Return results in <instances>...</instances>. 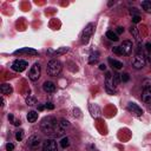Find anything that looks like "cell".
I'll return each instance as SVG.
<instances>
[{
	"instance_id": "cell-27",
	"label": "cell",
	"mask_w": 151,
	"mask_h": 151,
	"mask_svg": "<svg viewBox=\"0 0 151 151\" xmlns=\"http://www.w3.org/2000/svg\"><path fill=\"white\" fill-rule=\"evenodd\" d=\"M130 32H131V34H134V37H135V38H137V37H138L137 27H135V26H132V27L130 28Z\"/></svg>"
},
{
	"instance_id": "cell-13",
	"label": "cell",
	"mask_w": 151,
	"mask_h": 151,
	"mask_svg": "<svg viewBox=\"0 0 151 151\" xmlns=\"http://www.w3.org/2000/svg\"><path fill=\"white\" fill-rule=\"evenodd\" d=\"M21 53H28V54H32V55H37V54H38V52H37L35 50L28 48V47H24V48H21V50H17V51L14 52V54H21Z\"/></svg>"
},
{
	"instance_id": "cell-21",
	"label": "cell",
	"mask_w": 151,
	"mask_h": 151,
	"mask_svg": "<svg viewBox=\"0 0 151 151\" xmlns=\"http://www.w3.org/2000/svg\"><path fill=\"white\" fill-rule=\"evenodd\" d=\"M59 126H60V129L63 130V131H66V129L70 126V123H69V121H66V119H60L59 121Z\"/></svg>"
},
{
	"instance_id": "cell-35",
	"label": "cell",
	"mask_w": 151,
	"mask_h": 151,
	"mask_svg": "<svg viewBox=\"0 0 151 151\" xmlns=\"http://www.w3.org/2000/svg\"><path fill=\"white\" fill-rule=\"evenodd\" d=\"M45 109V105H39V106H38V110H39V111H43Z\"/></svg>"
},
{
	"instance_id": "cell-22",
	"label": "cell",
	"mask_w": 151,
	"mask_h": 151,
	"mask_svg": "<svg viewBox=\"0 0 151 151\" xmlns=\"http://www.w3.org/2000/svg\"><path fill=\"white\" fill-rule=\"evenodd\" d=\"M112 79H113V84H115V86H117V85L119 84V82L122 80V78H121V74H118V73L113 74V76H112Z\"/></svg>"
},
{
	"instance_id": "cell-14",
	"label": "cell",
	"mask_w": 151,
	"mask_h": 151,
	"mask_svg": "<svg viewBox=\"0 0 151 151\" xmlns=\"http://www.w3.org/2000/svg\"><path fill=\"white\" fill-rule=\"evenodd\" d=\"M43 89H44L45 92L52 93V92H54V90H55V85H54L52 82H45L44 85H43Z\"/></svg>"
},
{
	"instance_id": "cell-33",
	"label": "cell",
	"mask_w": 151,
	"mask_h": 151,
	"mask_svg": "<svg viewBox=\"0 0 151 151\" xmlns=\"http://www.w3.org/2000/svg\"><path fill=\"white\" fill-rule=\"evenodd\" d=\"M123 32H124V28H123V27H117V33H118V34H122Z\"/></svg>"
},
{
	"instance_id": "cell-29",
	"label": "cell",
	"mask_w": 151,
	"mask_h": 151,
	"mask_svg": "<svg viewBox=\"0 0 151 151\" xmlns=\"http://www.w3.org/2000/svg\"><path fill=\"white\" fill-rule=\"evenodd\" d=\"M67 51H69L67 47H63V48H60V50H58V51H55V53H57V54H62V53H65V52H67Z\"/></svg>"
},
{
	"instance_id": "cell-3",
	"label": "cell",
	"mask_w": 151,
	"mask_h": 151,
	"mask_svg": "<svg viewBox=\"0 0 151 151\" xmlns=\"http://www.w3.org/2000/svg\"><path fill=\"white\" fill-rule=\"evenodd\" d=\"M146 64V59H145V55L143 54V52H137L134 60H132V66H134L135 69L139 70V69H143Z\"/></svg>"
},
{
	"instance_id": "cell-30",
	"label": "cell",
	"mask_w": 151,
	"mask_h": 151,
	"mask_svg": "<svg viewBox=\"0 0 151 151\" xmlns=\"http://www.w3.org/2000/svg\"><path fill=\"white\" fill-rule=\"evenodd\" d=\"M45 107H46L47 110H53V109H54V105H53L52 103H50V102H48V103H46V104H45Z\"/></svg>"
},
{
	"instance_id": "cell-8",
	"label": "cell",
	"mask_w": 151,
	"mask_h": 151,
	"mask_svg": "<svg viewBox=\"0 0 151 151\" xmlns=\"http://www.w3.org/2000/svg\"><path fill=\"white\" fill-rule=\"evenodd\" d=\"M43 151H58V145L54 139H46L43 144Z\"/></svg>"
},
{
	"instance_id": "cell-15",
	"label": "cell",
	"mask_w": 151,
	"mask_h": 151,
	"mask_svg": "<svg viewBox=\"0 0 151 151\" xmlns=\"http://www.w3.org/2000/svg\"><path fill=\"white\" fill-rule=\"evenodd\" d=\"M12 91H13V89L8 84H3L0 86V92H1V94H11Z\"/></svg>"
},
{
	"instance_id": "cell-25",
	"label": "cell",
	"mask_w": 151,
	"mask_h": 151,
	"mask_svg": "<svg viewBox=\"0 0 151 151\" xmlns=\"http://www.w3.org/2000/svg\"><path fill=\"white\" fill-rule=\"evenodd\" d=\"M26 103H27V105H34L35 104V99L33 98V97H31V96H28L27 98H26Z\"/></svg>"
},
{
	"instance_id": "cell-10",
	"label": "cell",
	"mask_w": 151,
	"mask_h": 151,
	"mask_svg": "<svg viewBox=\"0 0 151 151\" xmlns=\"http://www.w3.org/2000/svg\"><path fill=\"white\" fill-rule=\"evenodd\" d=\"M127 110L130 111V112H132L135 116H137V117H141V116H143V110L137 105V104H135V103H129L127 104Z\"/></svg>"
},
{
	"instance_id": "cell-19",
	"label": "cell",
	"mask_w": 151,
	"mask_h": 151,
	"mask_svg": "<svg viewBox=\"0 0 151 151\" xmlns=\"http://www.w3.org/2000/svg\"><path fill=\"white\" fill-rule=\"evenodd\" d=\"M106 38H109L110 40H113V42H117L119 38H118V35H117V33H115L113 31H107L106 32Z\"/></svg>"
},
{
	"instance_id": "cell-18",
	"label": "cell",
	"mask_w": 151,
	"mask_h": 151,
	"mask_svg": "<svg viewBox=\"0 0 151 151\" xmlns=\"http://www.w3.org/2000/svg\"><path fill=\"white\" fill-rule=\"evenodd\" d=\"M142 8L145 12L151 13V1H149V0H144V1H142Z\"/></svg>"
},
{
	"instance_id": "cell-26",
	"label": "cell",
	"mask_w": 151,
	"mask_h": 151,
	"mask_svg": "<svg viewBox=\"0 0 151 151\" xmlns=\"http://www.w3.org/2000/svg\"><path fill=\"white\" fill-rule=\"evenodd\" d=\"M121 78H122V82H129L130 76H129V73H123V74H121Z\"/></svg>"
},
{
	"instance_id": "cell-20",
	"label": "cell",
	"mask_w": 151,
	"mask_h": 151,
	"mask_svg": "<svg viewBox=\"0 0 151 151\" xmlns=\"http://www.w3.org/2000/svg\"><path fill=\"white\" fill-rule=\"evenodd\" d=\"M98 59H99V53H98V52H94V53H92V54L90 55L89 63H90V64H96V63L98 62Z\"/></svg>"
},
{
	"instance_id": "cell-37",
	"label": "cell",
	"mask_w": 151,
	"mask_h": 151,
	"mask_svg": "<svg viewBox=\"0 0 151 151\" xmlns=\"http://www.w3.org/2000/svg\"><path fill=\"white\" fill-rule=\"evenodd\" d=\"M8 119H11V121H13V119H14V118H13V115H10V116H8Z\"/></svg>"
},
{
	"instance_id": "cell-16",
	"label": "cell",
	"mask_w": 151,
	"mask_h": 151,
	"mask_svg": "<svg viewBox=\"0 0 151 151\" xmlns=\"http://www.w3.org/2000/svg\"><path fill=\"white\" fill-rule=\"evenodd\" d=\"M37 119H38V113L35 111H30L27 113V121L30 123H34Z\"/></svg>"
},
{
	"instance_id": "cell-28",
	"label": "cell",
	"mask_w": 151,
	"mask_h": 151,
	"mask_svg": "<svg viewBox=\"0 0 151 151\" xmlns=\"http://www.w3.org/2000/svg\"><path fill=\"white\" fill-rule=\"evenodd\" d=\"M139 21H141V17H139V15H134V17H132V23L137 24V23H139Z\"/></svg>"
},
{
	"instance_id": "cell-4",
	"label": "cell",
	"mask_w": 151,
	"mask_h": 151,
	"mask_svg": "<svg viewBox=\"0 0 151 151\" xmlns=\"http://www.w3.org/2000/svg\"><path fill=\"white\" fill-rule=\"evenodd\" d=\"M40 76H42V67H40V65L38 64V63H35V64L31 67V70H30V72H28V78H30L32 82H37L38 79L40 78Z\"/></svg>"
},
{
	"instance_id": "cell-17",
	"label": "cell",
	"mask_w": 151,
	"mask_h": 151,
	"mask_svg": "<svg viewBox=\"0 0 151 151\" xmlns=\"http://www.w3.org/2000/svg\"><path fill=\"white\" fill-rule=\"evenodd\" d=\"M109 63L112 65V67H115L116 70H119V69H122L124 65H123V63L122 62H118V60H115V59H112V58H110L109 59Z\"/></svg>"
},
{
	"instance_id": "cell-36",
	"label": "cell",
	"mask_w": 151,
	"mask_h": 151,
	"mask_svg": "<svg viewBox=\"0 0 151 151\" xmlns=\"http://www.w3.org/2000/svg\"><path fill=\"white\" fill-rule=\"evenodd\" d=\"M105 69H106V66H105L104 64H100V65H99V70H105Z\"/></svg>"
},
{
	"instance_id": "cell-5",
	"label": "cell",
	"mask_w": 151,
	"mask_h": 151,
	"mask_svg": "<svg viewBox=\"0 0 151 151\" xmlns=\"http://www.w3.org/2000/svg\"><path fill=\"white\" fill-rule=\"evenodd\" d=\"M93 31H94V25H93V24H89V25L84 28V31H83V33H82V43H83V44L89 43L91 35L93 34Z\"/></svg>"
},
{
	"instance_id": "cell-31",
	"label": "cell",
	"mask_w": 151,
	"mask_h": 151,
	"mask_svg": "<svg viewBox=\"0 0 151 151\" xmlns=\"http://www.w3.org/2000/svg\"><path fill=\"white\" fill-rule=\"evenodd\" d=\"M13 149H14V145H13L12 143H7V144H6V150H7V151H12Z\"/></svg>"
},
{
	"instance_id": "cell-1",
	"label": "cell",
	"mask_w": 151,
	"mask_h": 151,
	"mask_svg": "<svg viewBox=\"0 0 151 151\" xmlns=\"http://www.w3.org/2000/svg\"><path fill=\"white\" fill-rule=\"evenodd\" d=\"M58 123H59V122H57V119H55L54 117L47 116V117H45V118L42 121L40 127H42V130H43L44 134H46V135H53V136H54L57 129H58Z\"/></svg>"
},
{
	"instance_id": "cell-2",
	"label": "cell",
	"mask_w": 151,
	"mask_h": 151,
	"mask_svg": "<svg viewBox=\"0 0 151 151\" xmlns=\"http://www.w3.org/2000/svg\"><path fill=\"white\" fill-rule=\"evenodd\" d=\"M62 69H63V66H62V63L59 60L52 59L47 63L46 71H47V74L51 76V77H57V76L62 72Z\"/></svg>"
},
{
	"instance_id": "cell-9",
	"label": "cell",
	"mask_w": 151,
	"mask_h": 151,
	"mask_svg": "<svg viewBox=\"0 0 151 151\" xmlns=\"http://www.w3.org/2000/svg\"><path fill=\"white\" fill-rule=\"evenodd\" d=\"M26 67H27V62L21 60V59H18L12 64V70H14L17 72H23Z\"/></svg>"
},
{
	"instance_id": "cell-11",
	"label": "cell",
	"mask_w": 151,
	"mask_h": 151,
	"mask_svg": "<svg viewBox=\"0 0 151 151\" xmlns=\"http://www.w3.org/2000/svg\"><path fill=\"white\" fill-rule=\"evenodd\" d=\"M142 99H143L144 103H146V104H151V86L144 89L143 94H142Z\"/></svg>"
},
{
	"instance_id": "cell-32",
	"label": "cell",
	"mask_w": 151,
	"mask_h": 151,
	"mask_svg": "<svg viewBox=\"0 0 151 151\" xmlns=\"http://www.w3.org/2000/svg\"><path fill=\"white\" fill-rule=\"evenodd\" d=\"M112 51L115 52V53H117V54H119V55H121V50H119V46H117V47H113V48H112Z\"/></svg>"
},
{
	"instance_id": "cell-12",
	"label": "cell",
	"mask_w": 151,
	"mask_h": 151,
	"mask_svg": "<svg viewBox=\"0 0 151 151\" xmlns=\"http://www.w3.org/2000/svg\"><path fill=\"white\" fill-rule=\"evenodd\" d=\"M28 145L31 146V148H33V149H35V148H38L39 146V144H40V137H38V136H32V137H30L28 138Z\"/></svg>"
},
{
	"instance_id": "cell-6",
	"label": "cell",
	"mask_w": 151,
	"mask_h": 151,
	"mask_svg": "<svg viewBox=\"0 0 151 151\" xmlns=\"http://www.w3.org/2000/svg\"><path fill=\"white\" fill-rule=\"evenodd\" d=\"M116 87L115 84H113V79H112V74L110 72L106 73V77H105V89L109 93L113 94V93H116Z\"/></svg>"
},
{
	"instance_id": "cell-24",
	"label": "cell",
	"mask_w": 151,
	"mask_h": 151,
	"mask_svg": "<svg viewBox=\"0 0 151 151\" xmlns=\"http://www.w3.org/2000/svg\"><path fill=\"white\" fill-rule=\"evenodd\" d=\"M23 137H24V131H23V130L17 131V134H15V138H17V141H21Z\"/></svg>"
},
{
	"instance_id": "cell-34",
	"label": "cell",
	"mask_w": 151,
	"mask_h": 151,
	"mask_svg": "<svg viewBox=\"0 0 151 151\" xmlns=\"http://www.w3.org/2000/svg\"><path fill=\"white\" fill-rule=\"evenodd\" d=\"M145 46H146V48H148V51H150V52H151V43H148V44H146Z\"/></svg>"
},
{
	"instance_id": "cell-7",
	"label": "cell",
	"mask_w": 151,
	"mask_h": 151,
	"mask_svg": "<svg viewBox=\"0 0 151 151\" xmlns=\"http://www.w3.org/2000/svg\"><path fill=\"white\" fill-rule=\"evenodd\" d=\"M132 43L130 40H124L122 43V45L119 46V50H121V55H130L131 52H132Z\"/></svg>"
},
{
	"instance_id": "cell-23",
	"label": "cell",
	"mask_w": 151,
	"mask_h": 151,
	"mask_svg": "<svg viewBox=\"0 0 151 151\" xmlns=\"http://www.w3.org/2000/svg\"><path fill=\"white\" fill-rule=\"evenodd\" d=\"M60 145H62L63 149H66V148L70 145V139H69L67 137H64V138L60 141Z\"/></svg>"
}]
</instances>
